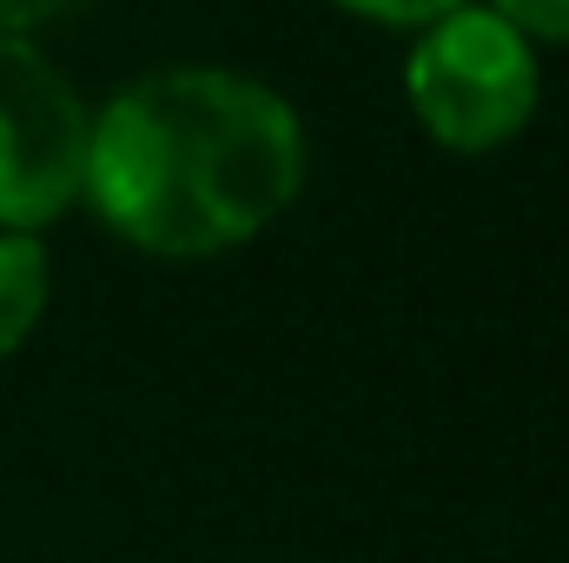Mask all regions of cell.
<instances>
[{
    "instance_id": "6da1fadb",
    "label": "cell",
    "mask_w": 569,
    "mask_h": 563,
    "mask_svg": "<svg viewBox=\"0 0 569 563\" xmlns=\"http://www.w3.org/2000/svg\"><path fill=\"white\" fill-rule=\"evenodd\" d=\"M305 186L298 107L232 67H159L93 113L80 199L152 259H219Z\"/></svg>"
},
{
    "instance_id": "7a4b0ae2",
    "label": "cell",
    "mask_w": 569,
    "mask_h": 563,
    "mask_svg": "<svg viewBox=\"0 0 569 563\" xmlns=\"http://www.w3.org/2000/svg\"><path fill=\"white\" fill-rule=\"evenodd\" d=\"M411 113L443 152H497L510 146L543 100L537 47L497 13V7H450L418 27V47L405 60Z\"/></svg>"
},
{
    "instance_id": "3957f363",
    "label": "cell",
    "mask_w": 569,
    "mask_h": 563,
    "mask_svg": "<svg viewBox=\"0 0 569 563\" xmlns=\"http://www.w3.org/2000/svg\"><path fill=\"white\" fill-rule=\"evenodd\" d=\"M93 113L27 40L0 33V233H40L87 186Z\"/></svg>"
},
{
    "instance_id": "277c9868",
    "label": "cell",
    "mask_w": 569,
    "mask_h": 563,
    "mask_svg": "<svg viewBox=\"0 0 569 563\" xmlns=\"http://www.w3.org/2000/svg\"><path fill=\"white\" fill-rule=\"evenodd\" d=\"M53 298V266L33 233H0V358H13Z\"/></svg>"
},
{
    "instance_id": "5b68a950",
    "label": "cell",
    "mask_w": 569,
    "mask_h": 563,
    "mask_svg": "<svg viewBox=\"0 0 569 563\" xmlns=\"http://www.w3.org/2000/svg\"><path fill=\"white\" fill-rule=\"evenodd\" d=\"M497 7L530 47H569V0H483Z\"/></svg>"
},
{
    "instance_id": "8992f818",
    "label": "cell",
    "mask_w": 569,
    "mask_h": 563,
    "mask_svg": "<svg viewBox=\"0 0 569 563\" xmlns=\"http://www.w3.org/2000/svg\"><path fill=\"white\" fill-rule=\"evenodd\" d=\"M338 7H351L365 20H385V27H430L437 13H450L463 0H338Z\"/></svg>"
},
{
    "instance_id": "52a82bcc",
    "label": "cell",
    "mask_w": 569,
    "mask_h": 563,
    "mask_svg": "<svg viewBox=\"0 0 569 563\" xmlns=\"http://www.w3.org/2000/svg\"><path fill=\"white\" fill-rule=\"evenodd\" d=\"M67 7H80V0H0V33H33V27L60 20Z\"/></svg>"
}]
</instances>
